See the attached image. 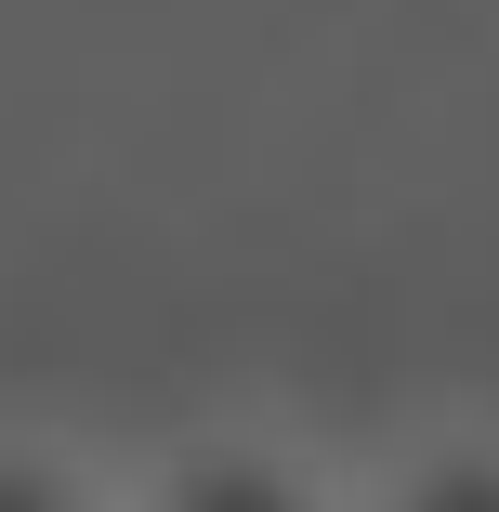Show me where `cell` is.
<instances>
[{
	"instance_id": "1",
	"label": "cell",
	"mask_w": 499,
	"mask_h": 512,
	"mask_svg": "<svg viewBox=\"0 0 499 512\" xmlns=\"http://www.w3.org/2000/svg\"><path fill=\"white\" fill-rule=\"evenodd\" d=\"M119 512H355V473H329L303 434L197 421L119 473Z\"/></svg>"
},
{
	"instance_id": "2",
	"label": "cell",
	"mask_w": 499,
	"mask_h": 512,
	"mask_svg": "<svg viewBox=\"0 0 499 512\" xmlns=\"http://www.w3.org/2000/svg\"><path fill=\"white\" fill-rule=\"evenodd\" d=\"M355 512H499V421H434L355 473Z\"/></svg>"
},
{
	"instance_id": "3",
	"label": "cell",
	"mask_w": 499,
	"mask_h": 512,
	"mask_svg": "<svg viewBox=\"0 0 499 512\" xmlns=\"http://www.w3.org/2000/svg\"><path fill=\"white\" fill-rule=\"evenodd\" d=\"M0 512H119V473L79 460L66 434H14L0 421Z\"/></svg>"
}]
</instances>
